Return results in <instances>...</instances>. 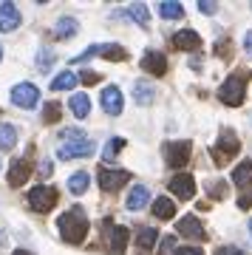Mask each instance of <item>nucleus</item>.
<instances>
[{"label":"nucleus","instance_id":"nucleus-1","mask_svg":"<svg viewBox=\"0 0 252 255\" xmlns=\"http://www.w3.org/2000/svg\"><path fill=\"white\" fill-rule=\"evenodd\" d=\"M57 230H60V238L65 244H80L88 233V219H85L82 207H71L68 213H63L57 221Z\"/></svg>","mask_w":252,"mask_h":255},{"label":"nucleus","instance_id":"nucleus-2","mask_svg":"<svg viewBox=\"0 0 252 255\" xmlns=\"http://www.w3.org/2000/svg\"><path fill=\"white\" fill-rule=\"evenodd\" d=\"M244 94H247V74H230L224 85L218 88V100L230 108H238L244 102Z\"/></svg>","mask_w":252,"mask_h":255},{"label":"nucleus","instance_id":"nucleus-3","mask_svg":"<svg viewBox=\"0 0 252 255\" xmlns=\"http://www.w3.org/2000/svg\"><path fill=\"white\" fill-rule=\"evenodd\" d=\"M238 150H241V139L235 136L230 128H224V130L218 133V142L213 145V162H216L218 167H224V164L230 162Z\"/></svg>","mask_w":252,"mask_h":255},{"label":"nucleus","instance_id":"nucleus-4","mask_svg":"<svg viewBox=\"0 0 252 255\" xmlns=\"http://www.w3.org/2000/svg\"><path fill=\"white\" fill-rule=\"evenodd\" d=\"M57 199H60V193H57L54 187H45V184H40V187H34V190H28V196H26L28 207L34 210V213H48V210H54Z\"/></svg>","mask_w":252,"mask_h":255},{"label":"nucleus","instance_id":"nucleus-5","mask_svg":"<svg viewBox=\"0 0 252 255\" xmlns=\"http://www.w3.org/2000/svg\"><path fill=\"white\" fill-rule=\"evenodd\" d=\"M97 150L94 147V142L91 139H80V142H65V145H60V162H71V159H85V156H91Z\"/></svg>","mask_w":252,"mask_h":255},{"label":"nucleus","instance_id":"nucleus-6","mask_svg":"<svg viewBox=\"0 0 252 255\" xmlns=\"http://www.w3.org/2000/svg\"><path fill=\"white\" fill-rule=\"evenodd\" d=\"M127 179H130V176H127L125 170H111V167H105V164L99 167V187H102L105 193L122 190V187L127 184Z\"/></svg>","mask_w":252,"mask_h":255},{"label":"nucleus","instance_id":"nucleus-7","mask_svg":"<svg viewBox=\"0 0 252 255\" xmlns=\"http://www.w3.org/2000/svg\"><path fill=\"white\" fill-rule=\"evenodd\" d=\"M190 150H193L190 142H167L164 145V162L170 167H184L190 162Z\"/></svg>","mask_w":252,"mask_h":255},{"label":"nucleus","instance_id":"nucleus-8","mask_svg":"<svg viewBox=\"0 0 252 255\" xmlns=\"http://www.w3.org/2000/svg\"><path fill=\"white\" fill-rule=\"evenodd\" d=\"M37 100H40V91H37V85H31V82H20V85H14L11 88V102L17 105V108H34Z\"/></svg>","mask_w":252,"mask_h":255},{"label":"nucleus","instance_id":"nucleus-9","mask_svg":"<svg viewBox=\"0 0 252 255\" xmlns=\"http://www.w3.org/2000/svg\"><path fill=\"white\" fill-rule=\"evenodd\" d=\"M167 187L173 190V196L176 199H193L196 196V179L193 176H187V173H179V176H173L170 182H167Z\"/></svg>","mask_w":252,"mask_h":255},{"label":"nucleus","instance_id":"nucleus-10","mask_svg":"<svg viewBox=\"0 0 252 255\" xmlns=\"http://www.w3.org/2000/svg\"><path fill=\"white\" fill-rule=\"evenodd\" d=\"M34 170V162L31 159H14L9 167V187H20V184L28 182V176Z\"/></svg>","mask_w":252,"mask_h":255},{"label":"nucleus","instance_id":"nucleus-11","mask_svg":"<svg viewBox=\"0 0 252 255\" xmlns=\"http://www.w3.org/2000/svg\"><path fill=\"white\" fill-rule=\"evenodd\" d=\"M99 102H102L105 114H111V117H119V114H122V108H125L122 91H119L117 85H108V88L102 91V97H99Z\"/></svg>","mask_w":252,"mask_h":255},{"label":"nucleus","instance_id":"nucleus-12","mask_svg":"<svg viewBox=\"0 0 252 255\" xmlns=\"http://www.w3.org/2000/svg\"><path fill=\"white\" fill-rule=\"evenodd\" d=\"M142 68L147 74H153V77H164V74H167V60H164V54H159V51H144Z\"/></svg>","mask_w":252,"mask_h":255},{"label":"nucleus","instance_id":"nucleus-13","mask_svg":"<svg viewBox=\"0 0 252 255\" xmlns=\"http://www.w3.org/2000/svg\"><path fill=\"white\" fill-rule=\"evenodd\" d=\"M170 46L173 48H184V51H198L201 37H198V31H193V28H184V31H179V34H173Z\"/></svg>","mask_w":252,"mask_h":255},{"label":"nucleus","instance_id":"nucleus-14","mask_svg":"<svg viewBox=\"0 0 252 255\" xmlns=\"http://www.w3.org/2000/svg\"><path fill=\"white\" fill-rule=\"evenodd\" d=\"M20 26V9L14 3H0V31H14Z\"/></svg>","mask_w":252,"mask_h":255},{"label":"nucleus","instance_id":"nucleus-15","mask_svg":"<svg viewBox=\"0 0 252 255\" xmlns=\"http://www.w3.org/2000/svg\"><path fill=\"white\" fill-rule=\"evenodd\" d=\"M176 230H179L184 238H193V241H204V227H201V221H198L196 216H184V219L176 224Z\"/></svg>","mask_w":252,"mask_h":255},{"label":"nucleus","instance_id":"nucleus-16","mask_svg":"<svg viewBox=\"0 0 252 255\" xmlns=\"http://www.w3.org/2000/svg\"><path fill=\"white\" fill-rule=\"evenodd\" d=\"M156 238H159V233H156L153 227H142L139 230V236H136V253L147 255V250H153Z\"/></svg>","mask_w":252,"mask_h":255},{"label":"nucleus","instance_id":"nucleus-17","mask_svg":"<svg viewBox=\"0 0 252 255\" xmlns=\"http://www.w3.org/2000/svg\"><path fill=\"white\" fill-rule=\"evenodd\" d=\"M147 199H150V190H147L144 184H136L133 190L127 193V201H125V207H127V210H142L144 204H147Z\"/></svg>","mask_w":252,"mask_h":255},{"label":"nucleus","instance_id":"nucleus-18","mask_svg":"<svg viewBox=\"0 0 252 255\" xmlns=\"http://www.w3.org/2000/svg\"><path fill=\"white\" fill-rule=\"evenodd\" d=\"M54 31H57V37H60V40H71V37L77 34V31H80V23H77V17H71V14H65V17H60V20H57Z\"/></svg>","mask_w":252,"mask_h":255},{"label":"nucleus","instance_id":"nucleus-19","mask_svg":"<svg viewBox=\"0 0 252 255\" xmlns=\"http://www.w3.org/2000/svg\"><path fill=\"white\" fill-rule=\"evenodd\" d=\"M127 227H111V255H125Z\"/></svg>","mask_w":252,"mask_h":255},{"label":"nucleus","instance_id":"nucleus-20","mask_svg":"<svg viewBox=\"0 0 252 255\" xmlns=\"http://www.w3.org/2000/svg\"><path fill=\"white\" fill-rule=\"evenodd\" d=\"M233 184H238L241 190L252 187V162H241L238 167L233 170Z\"/></svg>","mask_w":252,"mask_h":255},{"label":"nucleus","instance_id":"nucleus-21","mask_svg":"<svg viewBox=\"0 0 252 255\" xmlns=\"http://www.w3.org/2000/svg\"><path fill=\"white\" fill-rule=\"evenodd\" d=\"M97 54H102L105 60H111V63H125L127 60V51L122 46H117V43H105V46H99Z\"/></svg>","mask_w":252,"mask_h":255},{"label":"nucleus","instance_id":"nucleus-22","mask_svg":"<svg viewBox=\"0 0 252 255\" xmlns=\"http://www.w3.org/2000/svg\"><path fill=\"white\" fill-rule=\"evenodd\" d=\"M71 111H74V117L77 119H85L91 114V100H88V94H71Z\"/></svg>","mask_w":252,"mask_h":255},{"label":"nucleus","instance_id":"nucleus-23","mask_svg":"<svg viewBox=\"0 0 252 255\" xmlns=\"http://www.w3.org/2000/svg\"><path fill=\"white\" fill-rule=\"evenodd\" d=\"M14 145H17V128L0 122V150H11Z\"/></svg>","mask_w":252,"mask_h":255},{"label":"nucleus","instance_id":"nucleus-24","mask_svg":"<svg viewBox=\"0 0 252 255\" xmlns=\"http://www.w3.org/2000/svg\"><path fill=\"white\" fill-rule=\"evenodd\" d=\"M173 213H176V204H173V199H167V196H159V199L153 201V216H156V219H173Z\"/></svg>","mask_w":252,"mask_h":255},{"label":"nucleus","instance_id":"nucleus-25","mask_svg":"<svg viewBox=\"0 0 252 255\" xmlns=\"http://www.w3.org/2000/svg\"><path fill=\"white\" fill-rule=\"evenodd\" d=\"M91 184V176L85 173V170H80V173H71V179H68V190L74 193V196H82V193L88 190Z\"/></svg>","mask_w":252,"mask_h":255},{"label":"nucleus","instance_id":"nucleus-26","mask_svg":"<svg viewBox=\"0 0 252 255\" xmlns=\"http://www.w3.org/2000/svg\"><path fill=\"white\" fill-rule=\"evenodd\" d=\"M74 85H77V74L63 71V74H57L54 80H51V91H71Z\"/></svg>","mask_w":252,"mask_h":255},{"label":"nucleus","instance_id":"nucleus-27","mask_svg":"<svg viewBox=\"0 0 252 255\" xmlns=\"http://www.w3.org/2000/svg\"><path fill=\"white\" fill-rule=\"evenodd\" d=\"M159 14H162L164 20H181L184 17V6H181V3L164 0V3H159Z\"/></svg>","mask_w":252,"mask_h":255},{"label":"nucleus","instance_id":"nucleus-28","mask_svg":"<svg viewBox=\"0 0 252 255\" xmlns=\"http://www.w3.org/2000/svg\"><path fill=\"white\" fill-rule=\"evenodd\" d=\"M153 88H150V85H147V82H136L133 85V100L139 102V105H150V102H153Z\"/></svg>","mask_w":252,"mask_h":255},{"label":"nucleus","instance_id":"nucleus-29","mask_svg":"<svg viewBox=\"0 0 252 255\" xmlns=\"http://www.w3.org/2000/svg\"><path fill=\"white\" fill-rule=\"evenodd\" d=\"M127 14H130V17H133L142 28L150 26V17H147V9H144V3H130V6H127Z\"/></svg>","mask_w":252,"mask_h":255},{"label":"nucleus","instance_id":"nucleus-30","mask_svg":"<svg viewBox=\"0 0 252 255\" xmlns=\"http://www.w3.org/2000/svg\"><path fill=\"white\" fill-rule=\"evenodd\" d=\"M60 114H63L60 102H45V108H43V122H45V125H54L57 119H60Z\"/></svg>","mask_w":252,"mask_h":255},{"label":"nucleus","instance_id":"nucleus-31","mask_svg":"<svg viewBox=\"0 0 252 255\" xmlns=\"http://www.w3.org/2000/svg\"><path fill=\"white\" fill-rule=\"evenodd\" d=\"M51 63H54V51H51V48H40V51H37V68H40V71H48Z\"/></svg>","mask_w":252,"mask_h":255},{"label":"nucleus","instance_id":"nucleus-32","mask_svg":"<svg viewBox=\"0 0 252 255\" xmlns=\"http://www.w3.org/2000/svg\"><path fill=\"white\" fill-rule=\"evenodd\" d=\"M122 147H125V139L114 136V139L108 142V145H105V159H114V156H117L119 150H122Z\"/></svg>","mask_w":252,"mask_h":255},{"label":"nucleus","instance_id":"nucleus-33","mask_svg":"<svg viewBox=\"0 0 252 255\" xmlns=\"http://www.w3.org/2000/svg\"><path fill=\"white\" fill-rule=\"evenodd\" d=\"M207 190H210V196H213V199H218V196H227V184L224 182H210Z\"/></svg>","mask_w":252,"mask_h":255},{"label":"nucleus","instance_id":"nucleus-34","mask_svg":"<svg viewBox=\"0 0 252 255\" xmlns=\"http://www.w3.org/2000/svg\"><path fill=\"white\" fill-rule=\"evenodd\" d=\"M173 244H176L173 233H170V236H164V238H162V247H159V255H170V253H173Z\"/></svg>","mask_w":252,"mask_h":255},{"label":"nucleus","instance_id":"nucleus-35","mask_svg":"<svg viewBox=\"0 0 252 255\" xmlns=\"http://www.w3.org/2000/svg\"><path fill=\"white\" fill-rule=\"evenodd\" d=\"M216 255H247V253L238 250V247H233V244H224V247H218L216 250Z\"/></svg>","mask_w":252,"mask_h":255},{"label":"nucleus","instance_id":"nucleus-36","mask_svg":"<svg viewBox=\"0 0 252 255\" xmlns=\"http://www.w3.org/2000/svg\"><path fill=\"white\" fill-rule=\"evenodd\" d=\"M85 82V85H91V82H99V74H94V71H82V77H77V82Z\"/></svg>","mask_w":252,"mask_h":255},{"label":"nucleus","instance_id":"nucleus-37","mask_svg":"<svg viewBox=\"0 0 252 255\" xmlns=\"http://www.w3.org/2000/svg\"><path fill=\"white\" fill-rule=\"evenodd\" d=\"M230 51H233V43L230 40H224L221 46H216V54H221V57H230Z\"/></svg>","mask_w":252,"mask_h":255},{"label":"nucleus","instance_id":"nucleus-38","mask_svg":"<svg viewBox=\"0 0 252 255\" xmlns=\"http://www.w3.org/2000/svg\"><path fill=\"white\" fill-rule=\"evenodd\" d=\"M176 255H204V253H201L198 247H179V250H176Z\"/></svg>","mask_w":252,"mask_h":255},{"label":"nucleus","instance_id":"nucleus-39","mask_svg":"<svg viewBox=\"0 0 252 255\" xmlns=\"http://www.w3.org/2000/svg\"><path fill=\"white\" fill-rule=\"evenodd\" d=\"M198 11H204V14H216L218 3H198Z\"/></svg>","mask_w":252,"mask_h":255},{"label":"nucleus","instance_id":"nucleus-40","mask_svg":"<svg viewBox=\"0 0 252 255\" xmlns=\"http://www.w3.org/2000/svg\"><path fill=\"white\" fill-rule=\"evenodd\" d=\"M238 207H241V210H250L252 207V193H244L241 199H238Z\"/></svg>","mask_w":252,"mask_h":255},{"label":"nucleus","instance_id":"nucleus-41","mask_svg":"<svg viewBox=\"0 0 252 255\" xmlns=\"http://www.w3.org/2000/svg\"><path fill=\"white\" fill-rule=\"evenodd\" d=\"M244 48H247V54L252 57V31H247V37H244Z\"/></svg>","mask_w":252,"mask_h":255},{"label":"nucleus","instance_id":"nucleus-42","mask_svg":"<svg viewBox=\"0 0 252 255\" xmlns=\"http://www.w3.org/2000/svg\"><path fill=\"white\" fill-rule=\"evenodd\" d=\"M40 173H43V176L51 173V162H43V164H40Z\"/></svg>","mask_w":252,"mask_h":255},{"label":"nucleus","instance_id":"nucleus-43","mask_svg":"<svg viewBox=\"0 0 252 255\" xmlns=\"http://www.w3.org/2000/svg\"><path fill=\"white\" fill-rule=\"evenodd\" d=\"M11 255H31V253H28V250H14Z\"/></svg>","mask_w":252,"mask_h":255},{"label":"nucleus","instance_id":"nucleus-44","mask_svg":"<svg viewBox=\"0 0 252 255\" xmlns=\"http://www.w3.org/2000/svg\"><path fill=\"white\" fill-rule=\"evenodd\" d=\"M3 244H6V236H3V233H0V247H3Z\"/></svg>","mask_w":252,"mask_h":255},{"label":"nucleus","instance_id":"nucleus-45","mask_svg":"<svg viewBox=\"0 0 252 255\" xmlns=\"http://www.w3.org/2000/svg\"><path fill=\"white\" fill-rule=\"evenodd\" d=\"M0 60H3V48H0Z\"/></svg>","mask_w":252,"mask_h":255},{"label":"nucleus","instance_id":"nucleus-46","mask_svg":"<svg viewBox=\"0 0 252 255\" xmlns=\"http://www.w3.org/2000/svg\"><path fill=\"white\" fill-rule=\"evenodd\" d=\"M250 233H252V221H250Z\"/></svg>","mask_w":252,"mask_h":255}]
</instances>
